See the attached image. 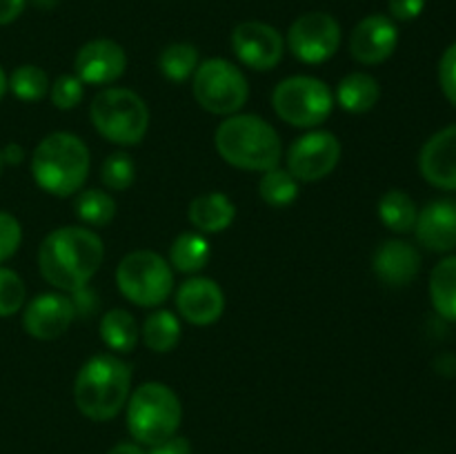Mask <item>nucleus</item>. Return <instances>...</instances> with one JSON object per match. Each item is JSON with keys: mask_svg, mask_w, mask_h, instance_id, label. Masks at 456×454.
Returning a JSON list of instances; mask_svg holds the SVG:
<instances>
[{"mask_svg": "<svg viewBox=\"0 0 456 454\" xmlns=\"http://www.w3.org/2000/svg\"><path fill=\"white\" fill-rule=\"evenodd\" d=\"M27 303V288L20 274L0 265V319L18 314Z\"/></svg>", "mask_w": 456, "mask_h": 454, "instance_id": "32", "label": "nucleus"}, {"mask_svg": "<svg viewBox=\"0 0 456 454\" xmlns=\"http://www.w3.org/2000/svg\"><path fill=\"white\" fill-rule=\"evenodd\" d=\"M3 167H4V163H3V154H0V174H3Z\"/></svg>", "mask_w": 456, "mask_h": 454, "instance_id": "44", "label": "nucleus"}, {"mask_svg": "<svg viewBox=\"0 0 456 454\" xmlns=\"http://www.w3.org/2000/svg\"><path fill=\"white\" fill-rule=\"evenodd\" d=\"M76 216L83 225L89 230H98V227H107L116 218L118 205L110 191L102 190H80L76 194Z\"/></svg>", "mask_w": 456, "mask_h": 454, "instance_id": "27", "label": "nucleus"}, {"mask_svg": "<svg viewBox=\"0 0 456 454\" xmlns=\"http://www.w3.org/2000/svg\"><path fill=\"white\" fill-rule=\"evenodd\" d=\"M187 218L200 234H221V231L230 230L234 223L236 205L223 191H205V194L191 199L190 207H187Z\"/></svg>", "mask_w": 456, "mask_h": 454, "instance_id": "20", "label": "nucleus"}, {"mask_svg": "<svg viewBox=\"0 0 456 454\" xmlns=\"http://www.w3.org/2000/svg\"><path fill=\"white\" fill-rule=\"evenodd\" d=\"M27 0H0V27L12 25L25 12Z\"/></svg>", "mask_w": 456, "mask_h": 454, "instance_id": "38", "label": "nucleus"}, {"mask_svg": "<svg viewBox=\"0 0 456 454\" xmlns=\"http://www.w3.org/2000/svg\"><path fill=\"white\" fill-rule=\"evenodd\" d=\"M381 101V85L368 71H352L338 80L334 102L347 114H368Z\"/></svg>", "mask_w": 456, "mask_h": 454, "instance_id": "21", "label": "nucleus"}, {"mask_svg": "<svg viewBox=\"0 0 456 454\" xmlns=\"http://www.w3.org/2000/svg\"><path fill=\"white\" fill-rule=\"evenodd\" d=\"M125 69H127V53L123 45L111 38L89 40L74 58V74L92 87H110L123 78Z\"/></svg>", "mask_w": 456, "mask_h": 454, "instance_id": "16", "label": "nucleus"}, {"mask_svg": "<svg viewBox=\"0 0 456 454\" xmlns=\"http://www.w3.org/2000/svg\"><path fill=\"white\" fill-rule=\"evenodd\" d=\"M209 258H212V247H209L208 236L196 230L181 231L169 245L167 263L174 272H181V274L196 276L200 270H205Z\"/></svg>", "mask_w": 456, "mask_h": 454, "instance_id": "23", "label": "nucleus"}, {"mask_svg": "<svg viewBox=\"0 0 456 454\" xmlns=\"http://www.w3.org/2000/svg\"><path fill=\"white\" fill-rule=\"evenodd\" d=\"M76 319L74 301L65 292L38 294L22 307V328L36 341H56Z\"/></svg>", "mask_w": 456, "mask_h": 454, "instance_id": "13", "label": "nucleus"}, {"mask_svg": "<svg viewBox=\"0 0 456 454\" xmlns=\"http://www.w3.org/2000/svg\"><path fill=\"white\" fill-rule=\"evenodd\" d=\"M116 288L132 305L154 310L174 294V270L160 254L136 249L116 267Z\"/></svg>", "mask_w": 456, "mask_h": 454, "instance_id": "8", "label": "nucleus"}, {"mask_svg": "<svg viewBox=\"0 0 456 454\" xmlns=\"http://www.w3.org/2000/svg\"><path fill=\"white\" fill-rule=\"evenodd\" d=\"M199 49L191 43H172L159 53V69L169 83H187L199 67Z\"/></svg>", "mask_w": 456, "mask_h": 454, "instance_id": "28", "label": "nucleus"}, {"mask_svg": "<svg viewBox=\"0 0 456 454\" xmlns=\"http://www.w3.org/2000/svg\"><path fill=\"white\" fill-rule=\"evenodd\" d=\"M419 174L436 190L456 191V123L423 142L419 151Z\"/></svg>", "mask_w": 456, "mask_h": 454, "instance_id": "17", "label": "nucleus"}, {"mask_svg": "<svg viewBox=\"0 0 456 454\" xmlns=\"http://www.w3.org/2000/svg\"><path fill=\"white\" fill-rule=\"evenodd\" d=\"M105 261V243L85 225L56 227L38 247L40 276L56 292L74 294L87 288Z\"/></svg>", "mask_w": 456, "mask_h": 454, "instance_id": "1", "label": "nucleus"}, {"mask_svg": "<svg viewBox=\"0 0 456 454\" xmlns=\"http://www.w3.org/2000/svg\"><path fill=\"white\" fill-rule=\"evenodd\" d=\"M399 47V27L386 13H370L352 29L347 49L359 65H383Z\"/></svg>", "mask_w": 456, "mask_h": 454, "instance_id": "14", "label": "nucleus"}, {"mask_svg": "<svg viewBox=\"0 0 456 454\" xmlns=\"http://www.w3.org/2000/svg\"><path fill=\"white\" fill-rule=\"evenodd\" d=\"M92 167L89 147L71 132H52L31 154V176L49 196L69 199L85 187Z\"/></svg>", "mask_w": 456, "mask_h": 454, "instance_id": "4", "label": "nucleus"}, {"mask_svg": "<svg viewBox=\"0 0 456 454\" xmlns=\"http://www.w3.org/2000/svg\"><path fill=\"white\" fill-rule=\"evenodd\" d=\"M232 52L240 65L254 71H272L285 53V38L276 27L261 20L239 22L232 31Z\"/></svg>", "mask_w": 456, "mask_h": 454, "instance_id": "12", "label": "nucleus"}, {"mask_svg": "<svg viewBox=\"0 0 456 454\" xmlns=\"http://www.w3.org/2000/svg\"><path fill=\"white\" fill-rule=\"evenodd\" d=\"M174 303L178 319L196 328H208L221 320L225 312V292L214 279L190 276L176 288Z\"/></svg>", "mask_w": 456, "mask_h": 454, "instance_id": "15", "label": "nucleus"}, {"mask_svg": "<svg viewBox=\"0 0 456 454\" xmlns=\"http://www.w3.org/2000/svg\"><path fill=\"white\" fill-rule=\"evenodd\" d=\"M343 31L328 12H307L289 25L285 47L305 65H323L341 47Z\"/></svg>", "mask_w": 456, "mask_h": 454, "instance_id": "10", "label": "nucleus"}, {"mask_svg": "<svg viewBox=\"0 0 456 454\" xmlns=\"http://www.w3.org/2000/svg\"><path fill=\"white\" fill-rule=\"evenodd\" d=\"M379 218L395 234L414 231L419 218V205L405 190H387L379 199Z\"/></svg>", "mask_w": 456, "mask_h": 454, "instance_id": "26", "label": "nucleus"}, {"mask_svg": "<svg viewBox=\"0 0 456 454\" xmlns=\"http://www.w3.org/2000/svg\"><path fill=\"white\" fill-rule=\"evenodd\" d=\"M430 303L444 320L456 323V254H445L430 272Z\"/></svg>", "mask_w": 456, "mask_h": 454, "instance_id": "24", "label": "nucleus"}, {"mask_svg": "<svg viewBox=\"0 0 456 454\" xmlns=\"http://www.w3.org/2000/svg\"><path fill=\"white\" fill-rule=\"evenodd\" d=\"M343 147L337 134L328 129H307L289 145L285 169L298 182H319L328 178L341 163Z\"/></svg>", "mask_w": 456, "mask_h": 454, "instance_id": "11", "label": "nucleus"}, {"mask_svg": "<svg viewBox=\"0 0 456 454\" xmlns=\"http://www.w3.org/2000/svg\"><path fill=\"white\" fill-rule=\"evenodd\" d=\"M0 154H3L4 165H20L27 156L25 150H22V145H18V142H9V145H4L3 150H0Z\"/></svg>", "mask_w": 456, "mask_h": 454, "instance_id": "39", "label": "nucleus"}, {"mask_svg": "<svg viewBox=\"0 0 456 454\" xmlns=\"http://www.w3.org/2000/svg\"><path fill=\"white\" fill-rule=\"evenodd\" d=\"M372 272L387 288H405L421 272V252L408 240H383L372 256Z\"/></svg>", "mask_w": 456, "mask_h": 454, "instance_id": "19", "label": "nucleus"}, {"mask_svg": "<svg viewBox=\"0 0 456 454\" xmlns=\"http://www.w3.org/2000/svg\"><path fill=\"white\" fill-rule=\"evenodd\" d=\"M436 369L444 377H456V356L454 354H441L436 359Z\"/></svg>", "mask_w": 456, "mask_h": 454, "instance_id": "40", "label": "nucleus"}, {"mask_svg": "<svg viewBox=\"0 0 456 454\" xmlns=\"http://www.w3.org/2000/svg\"><path fill=\"white\" fill-rule=\"evenodd\" d=\"M147 454H191V443L185 436L174 434L172 439L163 441V443L151 445Z\"/></svg>", "mask_w": 456, "mask_h": 454, "instance_id": "37", "label": "nucleus"}, {"mask_svg": "<svg viewBox=\"0 0 456 454\" xmlns=\"http://www.w3.org/2000/svg\"><path fill=\"white\" fill-rule=\"evenodd\" d=\"M94 129L118 147L142 142L150 129V107L145 98L127 87H102L89 105Z\"/></svg>", "mask_w": 456, "mask_h": 454, "instance_id": "6", "label": "nucleus"}, {"mask_svg": "<svg viewBox=\"0 0 456 454\" xmlns=\"http://www.w3.org/2000/svg\"><path fill=\"white\" fill-rule=\"evenodd\" d=\"M7 80H9V76L4 74L3 65H0V101H3V96H4V93L9 92V85H7Z\"/></svg>", "mask_w": 456, "mask_h": 454, "instance_id": "42", "label": "nucleus"}, {"mask_svg": "<svg viewBox=\"0 0 456 454\" xmlns=\"http://www.w3.org/2000/svg\"><path fill=\"white\" fill-rule=\"evenodd\" d=\"M194 101L214 116H234L245 107L249 98L248 76L239 65L225 58L200 61L191 76Z\"/></svg>", "mask_w": 456, "mask_h": 454, "instance_id": "9", "label": "nucleus"}, {"mask_svg": "<svg viewBox=\"0 0 456 454\" xmlns=\"http://www.w3.org/2000/svg\"><path fill=\"white\" fill-rule=\"evenodd\" d=\"M298 191H301V182L281 165L263 172L261 181H258V196L263 199V203L276 209L289 207L298 199Z\"/></svg>", "mask_w": 456, "mask_h": 454, "instance_id": "29", "label": "nucleus"}, {"mask_svg": "<svg viewBox=\"0 0 456 454\" xmlns=\"http://www.w3.org/2000/svg\"><path fill=\"white\" fill-rule=\"evenodd\" d=\"M136 181V160L127 151H111L101 165V182L107 191H125Z\"/></svg>", "mask_w": 456, "mask_h": 454, "instance_id": "31", "label": "nucleus"}, {"mask_svg": "<svg viewBox=\"0 0 456 454\" xmlns=\"http://www.w3.org/2000/svg\"><path fill=\"white\" fill-rule=\"evenodd\" d=\"M334 92L316 76H288L272 92V107L283 123L298 129H319L334 111Z\"/></svg>", "mask_w": 456, "mask_h": 454, "instance_id": "7", "label": "nucleus"}, {"mask_svg": "<svg viewBox=\"0 0 456 454\" xmlns=\"http://www.w3.org/2000/svg\"><path fill=\"white\" fill-rule=\"evenodd\" d=\"M9 92L22 102H40L43 98L49 96V80L47 71L38 65H20L12 71L7 80Z\"/></svg>", "mask_w": 456, "mask_h": 454, "instance_id": "30", "label": "nucleus"}, {"mask_svg": "<svg viewBox=\"0 0 456 454\" xmlns=\"http://www.w3.org/2000/svg\"><path fill=\"white\" fill-rule=\"evenodd\" d=\"M426 9V0H387V12L395 22H412Z\"/></svg>", "mask_w": 456, "mask_h": 454, "instance_id": "36", "label": "nucleus"}, {"mask_svg": "<svg viewBox=\"0 0 456 454\" xmlns=\"http://www.w3.org/2000/svg\"><path fill=\"white\" fill-rule=\"evenodd\" d=\"M183 334V325L178 314L169 310H159L145 316L141 325V338L145 343L147 350L156 352V354H167L178 345Z\"/></svg>", "mask_w": 456, "mask_h": 454, "instance_id": "25", "label": "nucleus"}, {"mask_svg": "<svg viewBox=\"0 0 456 454\" xmlns=\"http://www.w3.org/2000/svg\"><path fill=\"white\" fill-rule=\"evenodd\" d=\"M439 85L444 96L456 109V43L445 47L439 61Z\"/></svg>", "mask_w": 456, "mask_h": 454, "instance_id": "35", "label": "nucleus"}, {"mask_svg": "<svg viewBox=\"0 0 456 454\" xmlns=\"http://www.w3.org/2000/svg\"><path fill=\"white\" fill-rule=\"evenodd\" d=\"M22 243V227L13 214L0 209V265L18 252Z\"/></svg>", "mask_w": 456, "mask_h": 454, "instance_id": "34", "label": "nucleus"}, {"mask_svg": "<svg viewBox=\"0 0 456 454\" xmlns=\"http://www.w3.org/2000/svg\"><path fill=\"white\" fill-rule=\"evenodd\" d=\"M125 421L138 445H159L178 434L183 405L176 392L160 381H145L132 390L125 405Z\"/></svg>", "mask_w": 456, "mask_h": 454, "instance_id": "5", "label": "nucleus"}, {"mask_svg": "<svg viewBox=\"0 0 456 454\" xmlns=\"http://www.w3.org/2000/svg\"><path fill=\"white\" fill-rule=\"evenodd\" d=\"M214 147L227 165L245 172H267L281 165L283 141L272 123L256 114L227 116L214 132Z\"/></svg>", "mask_w": 456, "mask_h": 454, "instance_id": "3", "label": "nucleus"}, {"mask_svg": "<svg viewBox=\"0 0 456 454\" xmlns=\"http://www.w3.org/2000/svg\"><path fill=\"white\" fill-rule=\"evenodd\" d=\"M107 454H147V452L142 450V445L136 443V441H123V443H116Z\"/></svg>", "mask_w": 456, "mask_h": 454, "instance_id": "41", "label": "nucleus"}, {"mask_svg": "<svg viewBox=\"0 0 456 454\" xmlns=\"http://www.w3.org/2000/svg\"><path fill=\"white\" fill-rule=\"evenodd\" d=\"M132 394V365L118 354L101 352L80 365L74 378V403L85 418L111 421Z\"/></svg>", "mask_w": 456, "mask_h": 454, "instance_id": "2", "label": "nucleus"}, {"mask_svg": "<svg viewBox=\"0 0 456 454\" xmlns=\"http://www.w3.org/2000/svg\"><path fill=\"white\" fill-rule=\"evenodd\" d=\"M414 236L428 252L452 254L456 249V199L430 200L419 209Z\"/></svg>", "mask_w": 456, "mask_h": 454, "instance_id": "18", "label": "nucleus"}, {"mask_svg": "<svg viewBox=\"0 0 456 454\" xmlns=\"http://www.w3.org/2000/svg\"><path fill=\"white\" fill-rule=\"evenodd\" d=\"M38 9H53L58 4V0H31Z\"/></svg>", "mask_w": 456, "mask_h": 454, "instance_id": "43", "label": "nucleus"}, {"mask_svg": "<svg viewBox=\"0 0 456 454\" xmlns=\"http://www.w3.org/2000/svg\"><path fill=\"white\" fill-rule=\"evenodd\" d=\"M85 83L76 74H62L49 87V101L56 109L71 111L83 102Z\"/></svg>", "mask_w": 456, "mask_h": 454, "instance_id": "33", "label": "nucleus"}, {"mask_svg": "<svg viewBox=\"0 0 456 454\" xmlns=\"http://www.w3.org/2000/svg\"><path fill=\"white\" fill-rule=\"evenodd\" d=\"M98 329H101V341L105 343L107 350L118 356L132 354L138 345V338H141L136 316L129 310H123V307L107 310L102 314Z\"/></svg>", "mask_w": 456, "mask_h": 454, "instance_id": "22", "label": "nucleus"}]
</instances>
